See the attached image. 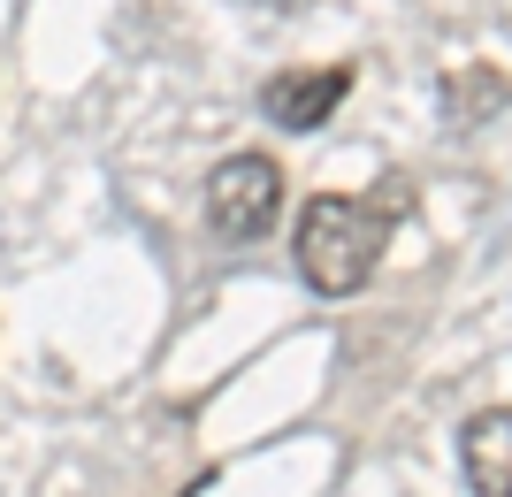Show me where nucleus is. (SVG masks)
Instances as JSON below:
<instances>
[{
    "mask_svg": "<svg viewBox=\"0 0 512 497\" xmlns=\"http://www.w3.org/2000/svg\"><path fill=\"white\" fill-rule=\"evenodd\" d=\"M406 176H383V184H367V192H321L306 199L299 215V238H291V260H299L306 291L321 299H352L375 283L383 268L390 238H398V222H406Z\"/></svg>",
    "mask_w": 512,
    "mask_h": 497,
    "instance_id": "obj_1",
    "label": "nucleus"
},
{
    "mask_svg": "<svg viewBox=\"0 0 512 497\" xmlns=\"http://www.w3.org/2000/svg\"><path fill=\"white\" fill-rule=\"evenodd\" d=\"M283 169L268 161V153H230L222 169L207 176V222H214V238H268L283 215Z\"/></svg>",
    "mask_w": 512,
    "mask_h": 497,
    "instance_id": "obj_2",
    "label": "nucleus"
},
{
    "mask_svg": "<svg viewBox=\"0 0 512 497\" xmlns=\"http://www.w3.org/2000/svg\"><path fill=\"white\" fill-rule=\"evenodd\" d=\"M344 92H352V69L344 62H314V69H276L268 85H260V115L276 130H321L329 115L344 108Z\"/></svg>",
    "mask_w": 512,
    "mask_h": 497,
    "instance_id": "obj_3",
    "label": "nucleus"
},
{
    "mask_svg": "<svg viewBox=\"0 0 512 497\" xmlns=\"http://www.w3.org/2000/svg\"><path fill=\"white\" fill-rule=\"evenodd\" d=\"M459 467H467L474 497H512V413L490 406L459 429Z\"/></svg>",
    "mask_w": 512,
    "mask_h": 497,
    "instance_id": "obj_4",
    "label": "nucleus"
}]
</instances>
